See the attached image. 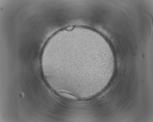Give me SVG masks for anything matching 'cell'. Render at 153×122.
Masks as SVG:
<instances>
[{
    "instance_id": "cell-1",
    "label": "cell",
    "mask_w": 153,
    "mask_h": 122,
    "mask_svg": "<svg viewBox=\"0 0 153 122\" xmlns=\"http://www.w3.org/2000/svg\"><path fill=\"white\" fill-rule=\"evenodd\" d=\"M58 93L61 96L67 99L73 100L77 99V98L76 97L67 93L59 92Z\"/></svg>"
}]
</instances>
